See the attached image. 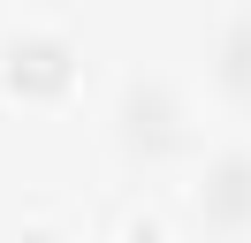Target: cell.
<instances>
[{"label": "cell", "instance_id": "obj_2", "mask_svg": "<svg viewBox=\"0 0 251 243\" xmlns=\"http://www.w3.org/2000/svg\"><path fill=\"white\" fill-rule=\"evenodd\" d=\"M205 213H213L221 228L251 220V160H244V152L213 160V175H205Z\"/></svg>", "mask_w": 251, "mask_h": 243}, {"label": "cell", "instance_id": "obj_4", "mask_svg": "<svg viewBox=\"0 0 251 243\" xmlns=\"http://www.w3.org/2000/svg\"><path fill=\"white\" fill-rule=\"evenodd\" d=\"M23 243H53V236H23Z\"/></svg>", "mask_w": 251, "mask_h": 243}, {"label": "cell", "instance_id": "obj_1", "mask_svg": "<svg viewBox=\"0 0 251 243\" xmlns=\"http://www.w3.org/2000/svg\"><path fill=\"white\" fill-rule=\"evenodd\" d=\"M0 76H8V91H31V99H46V91H69L76 53H69L61 38H16L8 53H0Z\"/></svg>", "mask_w": 251, "mask_h": 243}, {"label": "cell", "instance_id": "obj_3", "mask_svg": "<svg viewBox=\"0 0 251 243\" xmlns=\"http://www.w3.org/2000/svg\"><path fill=\"white\" fill-rule=\"evenodd\" d=\"M122 122H129L137 145H175V137H183V129H175V99L160 84H137V91H129V99H122Z\"/></svg>", "mask_w": 251, "mask_h": 243}]
</instances>
